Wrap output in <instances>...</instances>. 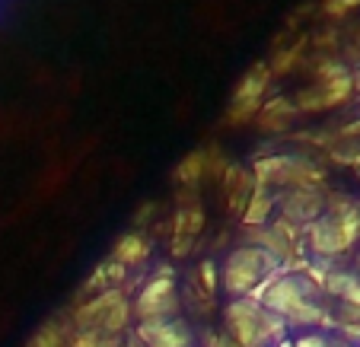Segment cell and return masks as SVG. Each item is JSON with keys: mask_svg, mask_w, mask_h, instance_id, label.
<instances>
[{"mask_svg": "<svg viewBox=\"0 0 360 347\" xmlns=\"http://www.w3.org/2000/svg\"><path fill=\"white\" fill-rule=\"evenodd\" d=\"M278 347H281V344H278Z\"/></svg>", "mask_w": 360, "mask_h": 347, "instance_id": "7402d4cb", "label": "cell"}, {"mask_svg": "<svg viewBox=\"0 0 360 347\" xmlns=\"http://www.w3.org/2000/svg\"><path fill=\"white\" fill-rule=\"evenodd\" d=\"M281 261L274 255H268L265 249L252 242H243L236 249H230L224 258L220 271V290L230 296V300H252L268 280L278 274Z\"/></svg>", "mask_w": 360, "mask_h": 347, "instance_id": "7a4b0ae2", "label": "cell"}, {"mask_svg": "<svg viewBox=\"0 0 360 347\" xmlns=\"http://www.w3.org/2000/svg\"><path fill=\"white\" fill-rule=\"evenodd\" d=\"M179 313H182V296H179L176 271H172V268H160V271L137 290L134 303H131V315L137 319V325H143V322L176 319Z\"/></svg>", "mask_w": 360, "mask_h": 347, "instance_id": "8992f818", "label": "cell"}, {"mask_svg": "<svg viewBox=\"0 0 360 347\" xmlns=\"http://www.w3.org/2000/svg\"><path fill=\"white\" fill-rule=\"evenodd\" d=\"M124 334H102V332H74L68 347H122Z\"/></svg>", "mask_w": 360, "mask_h": 347, "instance_id": "e0dca14e", "label": "cell"}, {"mask_svg": "<svg viewBox=\"0 0 360 347\" xmlns=\"http://www.w3.org/2000/svg\"><path fill=\"white\" fill-rule=\"evenodd\" d=\"M252 185H255V178H252L249 169H243V166H226L224 188H226V204H230V214L243 217L245 204H249V195H252Z\"/></svg>", "mask_w": 360, "mask_h": 347, "instance_id": "4fadbf2b", "label": "cell"}, {"mask_svg": "<svg viewBox=\"0 0 360 347\" xmlns=\"http://www.w3.org/2000/svg\"><path fill=\"white\" fill-rule=\"evenodd\" d=\"M70 328L64 325L61 319H48L45 325L39 328V332L29 338V344L26 347H68V341H70Z\"/></svg>", "mask_w": 360, "mask_h": 347, "instance_id": "2e32d148", "label": "cell"}, {"mask_svg": "<svg viewBox=\"0 0 360 347\" xmlns=\"http://www.w3.org/2000/svg\"><path fill=\"white\" fill-rule=\"evenodd\" d=\"M252 178L255 185H265L274 195L278 191H297V188H316L326 191L328 172L322 169L316 159L290 157V153H274V157H262L252 166Z\"/></svg>", "mask_w": 360, "mask_h": 347, "instance_id": "277c9868", "label": "cell"}, {"mask_svg": "<svg viewBox=\"0 0 360 347\" xmlns=\"http://www.w3.org/2000/svg\"><path fill=\"white\" fill-rule=\"evenodd\" d=\"M134 338L143 347H195V332L182 315L163 322H143L134 328Z\"/></svg>", "mask_w": 360, "mask_h": 347, "instance_id": "30bf717a", "label": "cell"}, {"mask_svg": "<svg viewBox=\"0 0 360 347\" xmlns=\"http://www.w3.org/2000/svg\"><path fill=\"white\" fill-rule=\"evenodd\" d=\"M150 255H153V239L147 236V233L141 230H128L118 236L115 249H112V261H118L122 268H141L150 261Z\"/></svg>", "mask_w": 360, "mask_h": 347, "instance_id": "8fae6325", "label": "cell"}, {"mask_svg": "<svg viewBox=\"0 0 360 347\" xmlns=\"http://www.w3.org/2000/svg\"><path fill=\"white\" fill-rule=\"evenodd\" d=\"M297 115L300 112H297V105H293V99H287V96H271V99L262 103L255 122H259V128L271 131V134H284Z\"/></svg>", "mask_w": 360, "mask_h": 347, "instance_id": "7c38bea8", "label": "cell"}, {"mask_svg": "<svg viewBox=\"0 0 360 347\" xmlns=\"http://www.w3.org/2000/svg\"><path fill=\"white\" fill-rule=\"evenodd\" d=\"M293 347H341L338 341H332L326 332H300L297 338H290Z\"/></svg>", "mask_w": 360, "mask_h": 347, "instance_id": "ac0fdd59", "label": "cell"}, {"mask_svg": "<svg viewBox=\"0 0 360 347\" xmlns=\"http://www.w3.org/2000/svg\"><path fill=\"white\" fill-rule=\"evenodd\" d=\"M204 347H239V344L224 332V328H220V332H207V334H204Z\"/></svg>", "mask_w": 360, "mask_h": 347, "instance_id": "d6986e66", "label": "cell"}, {"mask_svg": "<svg viewBox=\"0 0 360 347\" xmlns=\"http://www.w3.org/2000/svg\"><path fill=\"white\" fill-rule=\"evenodd\" d=\"M357 4H360V0H328V4H326V13L328 16H345V13H351Z\"/></svg>", "mask_w": 360, "mask_h": 347, "instance_id": "ffe728a7", "label": "cell"}, {"mask_svg": "<svg viewBox=\"0 0 360 347\" xmlns=\"http://www.w3.org/2000/svg\"><path fill=\"white\" fill-rule=\"evenodd\" d=\"M274 201H278V195H274L271 188H265V185H252L249 204H245V211H243V226L245 230L271 223L274 220Z\"/></svg>", "mask_w": 360, "mask_h": 347, "instance_id": "5bb4252c", "label": "cell"}, {"mask_svg": "<svg viewBox=\"0 0 360 347\" xmlns=\"http://www.w3.org/2000/svg\"><path fill=\"white\" fill-rule=\"evenodd\" d=\"M274 83V74L268 67V61L252 64L249 70L243 74V80L236 83L230 96V109H226V124H245V122H255L259 115L262 103H265L268 89Z\"/></svg>", "mask_w": 360, "mask_h": 347, "instance_id": "52a82bcc", "label": "cell"}, {"mask_svg": "<svg viewBox=\"0 0 360 347\" xmlns=\"http://www.w3.org/2000/svg\"><path fill=\"white\" fill-rule=\"evenodd\" d=\"M204 176H207V150L188 153V157L176 166V172H172L176 185H185V188H198V185L204 182Z\"/></svg>", "mask_w": 360, "mask_h": 347, "instance_id": "9a60e30c", "label": "cell"}, {"mask_svg": "<svg viewBox=\"0 0 360 347\" xmlns=\"http://www.w3.org/2000/svg\"><path fill=\"white\" fill-rule=\"evenodd\" d=\"M303 245L316 265L332 268L360 245V201L341 191L326 195V211L303 230Z\"/></svg>", "mask_w": 360, "mask_h": 347, "instance_id": "6da1fadb", "label": "cell"}, {"mask_svg": "<svg viewBox=\"0 0 360 347\" xmlns=\"http://www.w3.org/2000/svg\"><path fill=\"white\" fill-rule=\"evenodd\" d=\"M354 93V80L351 74H338V77H316V83L303 86L293 96V105L297 112L306 115H316V112H328L335 105H345Z\"/></svg>", "mask_w": 360, "mask_h": 347, "instance_id": "ba28073f", "label": "cell"}, {"mask_svg": "<svg viewBox=\"0 0 360 347\" xmlns=\"http://www.w3.org/2000/svg\"><path fill=\"white\" fill-rule=\"evenodd\" d=\"M224 332L239 347H278L287 341V325L259 300H230L224 309Z\"/></svg>", "mask_w": 360, "mask_h": 347, "instance_id": "3957f363", "label": "cell"}, {"mask_svg": "<svg viewBox=\"0 0 360 347\" xmlns=\"http://www.w3.org/2000/svg\"><path fill=\"white\" fill-rule=\"evenodd\" d=\"M326 191L316 188H297V191H278V201H274V217L281 223L293 226V230L303 233L306 226L313 223L322 211H326Z\"/></svg>", "mask_w": 360, "mask_h": 347, "instance_id": "9c48e42d", "label": "cell"}, {"mask_svg": "<svg viewBox=\"0 0 360 347\" xmlns=\"http://www.w3.org/2000/svg\"><path fill=\"white\" fill-rule=\"evenodd\" d=\"M74 332H102V334H124L131 325V300L124 287L96 293L83 300L70 315Z\"/></svg>", "mask_w": 360, "mask_h": 347, "instance_id": "5b68a950", "label": "cell"}, {"mask_svg": "<svg viewBox=\"0 0 360 347\" xmlns=\"http://www.w3.org/2000/svg\"><path fill=\"white\" fill-rule=\"evenodd\" d=\"M354 271L360 274V245H357V255H354Z\"/></svg>", "mask_w": 360, "mask_h": 347, "instance_id": "44dd1931", "label": "cell"}]
</instances>
